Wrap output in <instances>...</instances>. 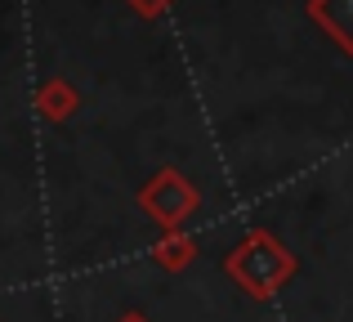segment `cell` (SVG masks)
<instances>
[{"instance_id": "obj_2", "label": "cell", "mask_w": 353, "mask_h": 322, "mask_svg": "<svg viewBox=\"0 0 353 322\" xmlns=\"http://www.w3.org/2000/svg\"><path fill=\"white\" fill-rule=\"evenodd\" d=\"M139 206L148 210V219H157L161 228L179 233L183 219L197 210V188H192L179 170H161L143 192H139Z\"/></svg>"}, {"instance_id": "obj_7", "label": "cell", "mask_w": 353, "mask_h": 322, "mask_svg": "<svg viewBox=\"0 0 353 322\" xmlns=\"http://www.w3.org/2000/svg\"><path fill=\"white\" fill-rule=\"evenodd\" d=\"M121 322H148V318H139V314H125V318H121Z\"/></svg>"}, {"instance_id": "obj_4", "label": "cell", "mask_w": 353, "mask_h": 322, "mask_svg": "<svg viewBox=\"0 0 353 322\" xmlns=\"http://www.w3.org/2000/svg\"><path fill=\"white\" fill-rule=\"evenodd\" d=\"M77 103H81V94H77V90H72V85H68L63 77L45 81V85L36 90V108H41V112L50 117V121H63V117H68V112H72Z\"/></svg>"}, {"instance_id": "obj_1", "label": "cell", "mask_w": 353, "mask_h": 322, "mask_svg": "<svg viewBox=\"0 0 353 322\" xmlns=\"http://www.w3.org/2000/svg\"><path fill=\"white\" fill-rule=\"evenodd\" d=\"M228 273L237 278V287L246 291V296L268 300L295 273V255L286 251L273 233H246L241 246L228 255Z\"/></svg>"}, {"instance_id": "obj_5", "label": "cell", "mask_w": 353, "mask_h": 322, "mask_svg": "<svg viewBox=\"0 0 353 322\" xmlns=\"http://www.w3.org/2000/svg\"><path fill=\"white\" fill-rule=\"evenodd\" d=\"M152 255H157V264H165V269H183V264L197 255V246H192L183 233H170V237H161V242H157Z\"/></svg>"}, {"instance_id": "obj_3", "label": "cell", "mask_w": 353, "mask_h": 322, "mask_svg": "<svg viewBox=\"0 0 353 322\" xmlns=\"http://www.w3.org/2000/svg\"><path fill=\"white\" fill-rule=\"evenodd\" d=\"M309 18L345 54H353V0H309Z\"/></svg>"}, {"instance_id": "obj_6", "label": "cell", "mask_w": 353, "mask_h": 322, "mask_svg": "<svg viewBox=\"0 0 353 322\" xmlns=\"http://www.w3.org/2000/svg\"><path fill=\"white\" fill-rule=\"evenodd\" d=\"M130 9H134L139 18H161L165 9H170V0H125Z\"/></svg>"}]
</instances>
